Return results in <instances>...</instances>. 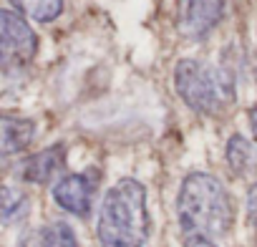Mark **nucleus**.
I'll return each mask as SVG.
<instances>
[{
  "mask_svg": "<svg viewBox=\"0 0 257 247\" xmlns=\"http://www.w3.org/2000/svg\"><path fill=\"white\" fill-rule=\"evenodd\" d=\"M53 199L61 209L86 217L93 207V182L86 174H66L56 182Z\"/></svg>",
  "mask_w": 257,
  "mask_h": 247,
  "instance_id": "nucleus-6",
  "label": "nucleus"
},
{
  "mask_svg": "<svg viewBox=\"0 0 257 247\" xmlns=\"http://www.w3.org/2000/svg\"><path fill=\"white\" fill-rule=\"evenodd\" d=\"M247 212H249V222L257 229V184L249 189V199H247Z\"/></svg>",
  "mask_w": 257,
  "mask_h": 247,
  "instance_id": "nucleus-13",
  "label": "nucleus"
},
{
  "mask_svg": "<svg viewBox=\"0 0 257 247\" xmlns=\"http://www.w3.org/2000/svg\"><path fill=\"white\" fill-rule=\"evenodd\" d=\"M249 127H252V134H254V139H257V106L249 111Z\"/></svg>",
  "mask_w": 257,
  "mask_h": 247,
  "instance_id": "nucleus-15",
  "label": "nucleus"
},
{
  "mask_svg": "<svg viewBox=\"0 0 257 247\" xmlns=\"http://www.w3.org/2000/svg\"><path fill=\"white\" fill-rule=\"evenodd\" d=\"M227 0H182L177 28L184 38H204L224 16Z\"/></svg>",
  "mask_w": 257,
  "mask_h": 247,
  "instance_id": "nucleus-5",
  "label": "nucleus"
},
{
  "mask_svg": "<svg viewBox=\"0 0 257 247\" xmlns=\"http://www.w3.org/2000/svg\"><path fill=\"white\" fill-rule=\"evenodd\" d=\"M33 132H36L33 121L3 116L0 118V147H3V154L11 157V154L26 149L33 142Z\"/></svg>",
  "mask_w": 257,
  "mask_h": 247,
  "instance_id": "nucleus-8",
  "label": "nucleus"
},
{
  "mask_svg": "<svg viewBox=\"0 0 257 247\" xmlns=\"http://www.w3.org/2000/svg\"><path fill=\"white\" fill-rule=\"evenodd\" d=\"M184 247H217V244L212 239H204V237H187Z\"/></svg>",
  "mask_w": 257,
  "mask_h": 247,
  "instance_id": "nucleus-14",
  "label": "nucleus"
},
{
  "mask_svg": "<svg viewBox=\"0 0 257 247\" xmlns=\"http://www.w3.org/2000/svg\"><path fill=\"white\" fill-rule=\"evenodd\" d=\"M38 51V38L21 13L0 11V61L3 68L26 66Z\"/></svg>",
  "mask_w": 257,
  "mask_h": 247,
  "instance_id": "nucleus-4",
  "label": "nucleus"
},
{
  "mask_svg": "<svg viewBox=\"0 0 257 247\" xmlns=\"http://www.w3.org/2000/svg\"><path fill=\"white\" fill-rule=\"evenodd\" d=\"M36 247H78V242L66 222H51L36 234Z\"/></svg>",
  "mask_w": 257,
  "mask_h": 247,
  "instance_id": "nucleus-10",
  "label": "nucleus"
},
{
  "mask_svg": "<svg viewBox=\"0 0 257 247\" xmlns=\"http://www.w3.org/2000/svg\"><path fill=\"white\" fill-rule=\"evenodd\" d=\"M177 214L187 237H204V239L227 234L234 219L232 199L224 184L204 172H194L182 182L177 197Z\"/></svg>",
  "mask_w": 257,
  "mask_h": 247,
  "instance_id": "nucleus-1",
  "label": "nucleus"
},
{
  "mask_svg": "<svg viewBox=\"0 0 257 247\" xmlns=\"http://www.w3.org/2000/svg\"><path fill=\"white\" fill-rule=\"evenodd\" d=\"M227 164L232 167V172L237 174H244L249 172V167L254 164V152L249 147V142L239 134H234L229 142H227Z\"/></svg>",
  "mask_w": 257,
  "mask_h": 247,
  "instance_id": "nucleus-11",
  "label": "nucleus"
},
{
  "mask_svg": "<svg viewBox=\"0 0 257 247\" xmlns=\"http://www.w3.org/2000/svg\"><path fill=\"white\" fill-rule=\"evenodd\" d=\"M26 212H28V197L13 187H6L3 189V219L13 222V219L23 217Z\"/></svg>",
  "mask_w": 257,
  "mask_h": 247,
  "instance_id": "nucleus-12",
  "label": "nucleus"
},
{
  "mask_svg": "<svg viewBox=\"0 0 257 247\" xmlns=\"http://www.w3.org/2000/svg\"><path fill=\"white\" fill-rule=\"evenodd\" d=\"M66 164V149L63 147H48L41 154H33L26 167H23V179L33 184H46L51 182Z\"/></svg>",
  "mask_w": 257,
  "mask_h": 247,
  "instance_id": "nucleus-7",
  "label": "nucleus"
},
{
  "mask_svg": "<svg viewBox=\"0 0 257 247\" xmlns=\"http://www.w3.org/2000/svg\"><path fill=\"white\" fill-rule=\"evenodd\" d=\"M96 234L101 247H144L149 237V212L142 182L121 179L103 194Z\"/></svg>",
  "mask_w": 257,
  "mask_h": 247,
  "instance_id": "nucleus-2",
  "label": "nucleus"
},
{
  "mask_svg": "<svg viewBox=\"0 0 257 247\" xmlns=\"http://www.w3.org/2000/svg\"><path fill=\"white\" fill-rule=\"evenodd\" d=\"M8 3L21 16H26L36 23H51L63 11V0H8Z\"/></svg>",
  "mask_w": 257,
  "mask_h": 247,
  "instance_id": "nucleus-9",
  "label": "nucleus"
},
{
  "mask_svg": "<svg viewBox=\"0 0 257 247\" xmlns=\"http://www.w3.org/2000/svg\"><path fill=\"white\" fill-rule=\"evenodd\" d=\"M174 86L182 101L197 113L217 116L234 103V81L232 76L212 63L184 58L174 68Z\"/></svg>",
  "mask_w": 257,
  "mask_h": 247,
  "instance_id": "nucleus-3",
  "label": "nucleus"
}]
</instances>
